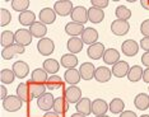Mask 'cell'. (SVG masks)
<instances>
[{
    "label": "cell",
    "instance_id": "cell-1",
    "mask_svg": "<svg viewBox=\"0 0 149 117\" xmlns=\"http://www.w3.org/2000/svg\"><path fill=\"white\" fill-rule=\"evenodd\" d=\"M23 102L18 96H8L3 99V108L8 112H17L23 107Z\"/></svg>",
    "mask_w": 149,
    "mask_h": 117
},
{
    "label": "cell",
    "instance_id": "cell-2",
    "mask_svg": "<svg viewBox=\"0 0 149 117\" xmlns=\"http://www.w3.org/2000/svg\"><path fill=\"white\" fill-rule=\"evenodd\" d=\"M73 9H74L73 3L69 1V0H59V1H56L55 4H54V10L60 17L70 15Z\"/></svg>",
    "mask_w": 149,
    "mask_h": 117
},
{
    "label": "cell",
    "instance_id": "cell-3",
    "mask_svg": "<svg viewBox=\"0 0 149 117\" xmlns=\"http://www.w3.org/2000/svg\"><path fill=\"white\" fill-rule=\"evenodd\" d=\"M64 98H65L70 105H73V103L77 105V103L82 99V91H80L79 87L70 85L69 88H66L65 92H64Z\"/></svg>",
    "mask_w": 149,
    "mask_h": 117
},
{
    "label": "cell",
    "instance_id": "cell-4",
    "mask_svg": "<svg viewBox=\"0 0 149 117\" xmlns=\"http://www.w3.org/2000/svg\"><path fill=\"white\" fill-rule=\"evenodd\" d=\"M15 43L19 46H23V47H26V46H29L32 43V33L29 32V29H26V28H21L18 29L15 33Z\"/></svg>",
    "mask_w": 149,
    "mask_h": 117
},
{
    "label": "cell",
    "instance_id": "cell-5",
    "mask_svg": "<svg viewBox=\"0 0 149 117\" xmlns=\"http://www.w3.org/2000/svg\"><path fill=\"white\" fill-rule=\"evenodd\" d=\"M70 17H72V22L79 23V24H83V26L89 21L88 19V10L84 6H74Z\"/></svg>",
    "mask_w": 149,
    "mask_h": 117
},
{
    "label": "cell",
    "instance_id": "cell-6",
    "mask_svg": "<svg viewBox=\"0 0 149 117\" xmlns=\"http://www.w3.org/2000/svg\"><path fill=\"white\" fill-rule=\"evenodd\" d=\"M54 102H55V98H54V96L51 93H45L40 98H37V106H38V108L45 112H49L54 108Z\"/></svg>",
    "mask_w": 149,
    "mask_h": 117
},
{
    "label": "cell",
    "instance_id": "cell-7",
    "mask_svg": "<svg viewBox=\"0 0 149 117\" xmlns=\"http://www.w3.org/2000/svg\"><path fill=\"white\" fill-rule=\"evenodd\" d=\"M37 50H38V52L41 53L42 56H50L54 52V50H55V43H54L52 39L45 37L38 41V43H37Z\"/></svg>",
    "mask_w": 149,
    "mask_h": 117
},
{
    "label": "cell",
    "instance_id": "cell-8",
    "mask_svg": "<svg viewBox=\"0 0 149 117\" xmlns=\"http://www.w3.org/2000/svg\"><path fill=\"white\" fill-rule=\"evenodd\" d=\"M130 29V24L127 21H121V19H116L111 23V31L116 36H125Z\"/></svg>",
    "mask_w": 149,
    "mask_h": 117
},
{
    "label": "cell",
    "instance_id": "cell-9",
    "mask_svg": "<svg viewBox=\"0 0 149 117\" xmlns=\"http://www.w3.org/2000/svg\"><path fill=\"white\" fill-rule=\"evenodd\" d=\"M139 48L140 47H139L138 42L134 41V39H126L121 45V51L125 56H129V57H133V56L136 55L139 52Z\"/></svg>",
    "mask_w": 149,
    "mask_h": 117
},
{
    "label": "cell",
    "instance_id": "cell-10",
    "mask_svg": "<svg viewBox=\"0 0 149 117\" xmlns=\"http://www.w3.org/2000/svg\"><path fill=\"white\" fill-rule=\"evenodd\" d=\"M22 53H24V47L14 43V45L9 46V47H4L1 50V57L4 60H10L15 55H22Z\"/></svg>",
    "mask_w": 149,
    "mask_h": 117
},
{
    "label": "cell",
    "instance_id": "cell-11",
    "mask_svg": "<svg viewBox=\"0 0 149 117\" xmlns=\"http://www.w3.org/2000/svg\"><path fill=\"white\" fill-rule=\"evenodd\" d=\"M98 32L96 28H92V27H87L86 29H84V32L82 33V36H80V38H82V41L84 42V45H94V43H97L98 41Z\"/></svg>",
    "mask_w": 149,
    "mask_h": 117
},
{
    "label": "cell",
    "instance_id": "cell-12",
    "mask_svg": "<svg viewBox=\"0 0 149 117\" xmlns=\"http://www.w3.org/2000/svg\"><path fill=\"white\" fill-rule=\"evenodd\" d=\"M106 51L104 45L101 42H97L94 45H91L87 50V55L88 57H91L92 60H100L101 57H103V53Z\"/></svg>",
    "mask_w": 149,
    "mask_h": 117
},
{
    "label": "cell",
    "instance_id": "cell-13",
    "mask_svg": "<svg viewBox=\"0 0 149 117\" xmlns=\"http://www.w3.org/2000/svg\"><path fill=\"white\" fill-rule=\"evenodd\" d=\"M107 111H110V108H108V103L104 99L97 98L94 101H92V113L94 116L106 115Z\"/></svg>",
    "mask_w": 149,
    "mask_h": 117
},
{
    "label": "cell",
    "instance_id": "cell-14",
    "mask_svg": "<svg viewBox=\"0 0 149 117\" xmlns=\"http://www.w3.org/2000/svg\"><path fill=\"white\" fill-rule=\"evenodd\" d=\"M56 13L54 10V8H43L41 9L38 14V18H40V22L43 23V24H52L56 19Z\"/></svg>",
    "mask_w": 149,
    "mask_h": 117
},
{
    "label": "cell",
    "instance_id": "cell-15",
    "mask_svg": "<svg viewBox=\"0 0 149 117\" xmlns=\"http://www.w3.org/2000/svg\"><path fill=\"white\" fill-rule=\"evenodd\" d=\"M129 70H130V66H129L127 62L120 60L117 64H115L112 66L111 71H112V75L116 76V78H124V76H127Z\"/></svg>",
    "mask_w": 149,
    "mask_h": 117
},
{
    "label": "cell",
    "instance_id": "cell-16",
    "mask_svg": "<svg viewBox=\"0 0 149 117\" xmlns=\"http://www.w3.org/2000/svg\"><path fill=\"white\" fill-rule=\"evenodd\" d=\"M79 73L83 80H91L94 78V73H96V66L92 62H83L79 68Z\"/></svg>",
    "mask_w": 149,
    "mask_h": 117
},
{
    "label": "cell",
    "instance_id": "cell-17",
    "mask_svg": "<svg viewBox=\"0 0 149 117\" xmlns=\"http://www.w3.org/2000/svg\"><path fill=\"white\" fill-rule=\"evenodd\" d=\"M12 70L14 71V74H15L17 78H19V79L26 78V76L29 74V66L24 61H17V62H14V64H13Z\"/></svg>",
    "mask_w": 149,
    "mask_h": 117
},
{
    "label": "cell",
    "instance_id": "cell-18",
    "mask_svg": "<svg viewBox=\"0 0 149 117\" xmlns=\"http://www.w3.org/2000/svg\"><path fill=\"white\" fill-rule=\"evenodd\" d=\"M103 61L107 65H115L120 61V52L116 48H107L103 53Z\"/></svg>",
    "mask_w": 149,
    "mask_h": 117
},
{
    "label": "cell",
    "instance_id": "cell-19",
    "mask_svg": "<svg viewBox=\"0 0 149 117\" xmlns=\"http://www.w3.org/2000/svg\"><path fill=\"white\" fill-rule=\"evenodd\" d=\"M112 78V71H111L106 66H100L96 68V73H94V79L100 83H107L108 80Z\"/></svg>",
    "mask_w": 149,
    "mask_h": 117
},
{
    "label": "cell",
    "instance_id": "cell-20",
    "mask_svg": "<svg viewBox=\"0 0 149 117\" xmlns=\"http://www.w3.org/2000/svg\"><path fill=\"white\" fill-rule=\"evenodd\" d=\"M28 29H29V32L32 33L33 37L40 38V39L45 38V36H46V33H47V27H46V24H43V23H41V22H35Z\"/></svg>",
    "mask_w": 149,
    "mask_h": 117
},
{
    "label": "cell",
    "instance_id": "cell-21",
    "mask_svg": "<svg viewBox=\"0 0 149 117\" xmlns=\"http://www.w3.org/2000/svg\"><path fill=\"white\" fill-rule=\"evenodd\" d=\"M28 87H29V92H31L32 98H40L41 96H43L46 93L47 87L46 84H41V83H36L29 80L28 82Z\"/></svg>",
    "mask_w": 149,
    "mask_h": 117
},
{
    "label": "cell",
    "instance_id": "cell-22",
    "mask_svg": "<svg viewBox=\"0 0 149 117\" xmlns=\"http://www.w3.org/2000/svg\"><path fill=\"white\" fill-rule=\"evenodd\" d=\"M84 29L86 28H84L83 24H79V23H75V22H69L65 26V32L70 37H79V36H82Z\"/></svg>",
    "mask_w": 149,
    "mask_h": 117
},
{
    "label": "cell",
    "instance_id": "cell-23",
    "mask_svg": "<svg viewBox=\"0 0 149 117\" xmlns=\"http://www.w3.org/2000/svg\"><path fill=\"white\" fill-rule=\"evenodd\" d=\"M83 46H84V42L82 41L80 37H70L68 39V43H66V47L69 50V52L74 53V55L82 51Z\"/></svg>",
    "mask_w": 149,
    "mask_h": 117
},
{
    "label": "cell",
    "instance_id": "cell-24",
    "mask_svg": "<svg viewBox=\"0 0 149 117\" xmlns=\"http://www.w3.org/2000/svg\"><path fill=\"white\" fill-rule=\"evenodd\" d=\"M64 79H65V82L68 84L77 85L80 82V79H82L79 69H68L65 71V74H64Z\"/></svg>",
    "mask_w": 149,
    "mask_h": 117
},
{
    "label": "cell",
    "instance_id": "cell-25",
    "mask_svg": "<svg viewBox=\"0 0 149 117\" xmlns=\"http://www.w3.org/2000/svg\"><path fill=\"white\" fill-rule=\"evenodd\" d=\"M42 69L45 70L47 74L56 75V73L60 70V62L55 59H46L42 64Z\"/></svg>",
    "mask_w": 149,
    "mask_h": 117
},
{
    "label": "cell",
    "instance_id": "cell-26",
    "mask_svg": "<svg viewBox=\"0 0 149 117\" xmlns=\"http://www.w3.org/2000/svg\"><path fill=\"white\" fill-rule=\"evenodd\" d=\"M78 57L74 53H65V55L61 56V60H60V64H61L63 68L68 69H75V66L78 65Z\"/></svg>",
    "mask_w": 149,
    "mask_h": 117
},
{
    "label": "cell",
    "instance_id": "cell-27",
    "mask_svg": "<svg viewBox=\"0 0 149 117\" xmlns=\"http://www.w3.org/2000/svg\"><path fill=\"white\" fill-rule=\"evenodd\" d=\"M88 19H89V22L94 23V24H98V23H101L104 19V13L102 9L91 6L88 9Z\"/></svg>",
    "mask_w": 149,
    "mask_h": 117
},
{
    "label": "cell",
    "instance_id": "cell-28",
    "mask_svg": "<svg viewBox=\"0 0 149 117\" xmlns=\"http://www.w3.org/2000/svg\"><path fill=\"white\" fill-rule=\"evenodd\" d=\"M75 108L79 113H82L84 116H88L92 113V102H91L89 98H82L75 105Z\"/></svg>",
    "mask_w": 149,
    "mask_h": 117
},
{
    "label": "cell",
    "instance_id": "cell-29",
    "mask_svg": "<svg viewBox=\"0 0 149 117\" xmlns=\"http://www.w3.org/2000/svg\"><path fill=\"white\" fill-rule=\"evenodd\" d=\"M69 105L70 103L66 101L64 97H59V98H55V102H54V111L56 113H59L60 116H63L68 109H69Z\"/></svg>",
    "mask_w": 149,
    "mask_h": 117
},
{
    "label": "cell",
    "instance_id": "cell-30",
    "mask_svg": "<svg viewBox=\"0 0 149 117\" xmlns=\"http://www.w3.org/2000/svg\"><path fill=\"white\" fill-rule=\"evenodd\" d=\"M17 96L22 99L23 102H29L32 99L31 92H29V87L28 83H21L17 87Z\"/></svg>",
    "mask_w": 149,
    "mask_h": 117
},
{
    "label": "cell",
    "instance_id": "cell-31",
    "mask_svg": "<svg viewBox=\"0 0 149 117\" xmlns=\"http://www.w3.org/2000/svg\"><path fill=\"white\" fill-rule=\"evenodd\" d=\"M18 21H19V23H21L22 26L31 27L33 23L36 22V15H35V13H33L32 10H27V12H23V13L19 14Z\"/></svg>",
    "mask_w": 149,
    "mask_h": 117
},
{
    "label": "cell",
    "instance_id": "cell-32",
    "mask_svg": "<svg viewBox=\"0 0 149 117\" xmlns=\"http://www.w3.org/2000/svg\"><path fill=\"white\" fill-rule=\"evenodd\" d=\"M134 105L140 111L148 109L149 108V96L145 94V93H139L134 99Z\"/></svg>",
    "mask_w": 149,
    "mask_h": 117
},
{
    "label": "cell",
    "instance_id": "cell-33",
    "mask_svg": "<svg viewBox=\"0 0 149 117\" xmlns=\"http://www.w3.org/2000/svg\"><path fill=\"white\" fill-rule=\"evenodd\" d=\"M47 79H49V74L43 70L42 68L35 69L31 74V80L36 83H41V84H46Z\"/></svg>",
    "mask_w": 149,
    "mask_h": 117
},
{
    "label": "cell",
    "instance_id": "cell-34",
    "mask_svg": "<svg viewBox=\"0 0 149 117\" xmlns=\"http://www.w3.org/2000/svg\"><path fill=\"white\" fill-rule=\"evenodd\" d=\"M143 73H144V70H143L141 66L134 65L133 68H130V70H129L127 79L130 80V82H133V83H136L140 79H143Z\"/></svg>",
    "mask_w": 149,
    "mask_h": 117
},
{
    "label": "cell",
    "instance_id": "cell-35",
    "mask_svg": "<svg viewBox=\"0 0 149 117\" xmlns=\"http://www.w3.org/2000/svg\"><path fill=\"white\" fill-rule=\"evenodd\" d=\"M63 80H61V76L59 75H51L49 76V79H47L46 82V87L47 89H50V91H55V89H59V88H63Z\"/></svg>",
    "mask_w": 149,
    "mask_h": 117
},
{
    "label": "cell",
    "instance_id": "cell-36",
    "mask_svg": "<svg viewBox=\"0 0 149 117\" xmlns=\"http://www.w3.org/2000/svg\"><path fill=\"white\" fill-rule=\"evenodd\" d=\"M14 42H15V35L12 31H4L1 33L0 43H1L3 47H9V46L14 45Z\"/></svg>",
    "mask_w": 149,
    "mask_h": 117
},
{
    "label": "cell",
    "instance_id": "cell-37",
    "mask_svg": "<svg viewBox=\"0 0 149 117\" xmlns=\"http://www.w3.org/2000/svg\"><path fill=\"white\" fill-rule=\"evenodd\" d=\"M108 108L110 111L115 113V115H118V113H123L124 112V108H125V103L121 98H113L112 101L110 102L108 105Z\"/></svg>",
    "mask_w": 149,
    "mask_h": 117
},
{
    "label": "cell",
    "instance_id": "cell-38",
    "mask_svg": "<svg viewBox=\"0 0 149 117\" xmlns=\"http://www.w3.org/2000/svg\"><path fill=\"white\" fill-rule=\"evenodd\" d=\"M115 15L117 17V19H121V21H129L131 18V10L125 5H118L115 10Z\"/></svg>",
    "mask_w": 149,
    "mask_h": 117
},
{
    "label": "cell",
    "instance_id": "cell-39",
    "mask_svg": "<svg viewBox=\"0 0 149 117\" xmlns=\"http://www.w3.org/2000/svg\"><path fill=\"white\" fill-rule=\"evenodd\" d=\"M15 78L17 76L14 71L10 69H3L1 73H0V80H1L3 84H12Z\"/></svg>",
    "mask_w": 149,
    "mask_h": 117
},
{
    "label": "cell",
    "instance_id": "cell-40",
    "mask_svg": "<svg viewBox=\"0 0 149 117\" xmlns=\"http://www.w3.org/2000/svg\"><path fill=\"white\" fill-rule=\"evenodd\" d=\"M29 0H13L12 1V8L14 9L15 12H19V13H23V12H27L29 8Z\"/></svg>",
    "mask_w": 149,
    "mask_h": 117
},
{
    "label": "cell",
    "instance_id": "cell-41",
    "mask_svg": "<svg viewBox=\"0 0 149 117\" xmlns=\"http://www.w3.org/2000/svg\"><path fill=\"white\" fill-rule=\"evenodd\" d=\"M12 21V14L9 10H6L5 8H1L0 9V26L1 27H5L8 26Z\"/></svg>",
    "mask_w": 149,
    "mask_h": 117
},
{
    "label": "cell",
    "instance_id": "cell-42",
    "mask_svg": "<svg viewBox=\"0 0 149 117\" xmlns=\"http://www.w3.org/2000/svg\"><path fill=\"white\" fill-rule=\"evenodd\" d=\"M92 6H94V8H98V9H103L107 8L108 4H110V1L108 0H92Z\"/></svg>",
    "mask_w": 149,
    "mask_h": 117
},
{
    "label": "cell",
    "instance_id": "cell-43",
    "mask_svg": "<svg viewBox=\"0 0 149 117\" xmlns=\"http://www.w3.org/2000/svg\"><path fill=\"white\" fill-rule=\"evenodd\" d=\"M140 32L144 37H149V19H145L140 24Z\"/></svg>",
    "mask_w": 149,
    "mask_h": 117
},
{
    "label": "cell",
    "instance_id": "cell-44",
    "mask_svg": "<svg viewBox=\"0 0 149 117\" xmlns=\"http://www.w3.org/2000/svg\"><path fill=\"white\" fill-rule=\"evenodd\" d=\"M140 47L143 48L145 52H149V37H143V38H141Z\"/></svg>",
    "mask_w": 149,
    "mask_h": 117
},
{
    "label": "cell",
    "instance_id": "cell-45",
    "mask_svg": "<svg viewBox=\"0 0 149 117\" xmlns=\"http://www.w3.org/2000/svg\"><path fill=\"white\" fill-rule=\"evenodd\" d=\"M141 62H143L144 66L149 68V52H144L143 56H141Z\"/></svg>",
    "mask_w": 149,
    "mask_h": 117
},
{
    "label": "cell",
    "instance_id": "cell-46",
    "mask_svg": "<svg viewBox=\"0 0 149 117\" xmlns=\"http://www.w3.org/2000/svg\"><path fill=\"white\" fill-rule=\"evenodd\" d=\"M120 117H138V116L134 111H124L123 113H120Z\"/></svg>",
    "mask_w": 149,
    "mask_h": 117
},
{
    "label": "cell",
    "instance_id": "cell-47",
    "mask_svg": "<svg viewBox=\"0 0 149 117\" xmlns=\"http://www.w3.org/2000/svg\"><path fill=\"white\" fill-rule=\"evenodd\" d=\"M43 117H61L59 113H56L55 111H49V112H45Z\"/></svg>",
    "mask_w": 149,
    "mask_h": 117
},
{
    "label": "cell",
    "instance_id": "cell-48",
    "mask_svg": "<svg viewBox=\"0 0 149 117\" xmlns=\"http://www.w3.org/2000/svg\"><path fill=\"white\" fill-rule=\"evenodd\" d=\"M143 80L145 83H148L149 84V68H147L144 70V73H143Z\"/></svg>",
    "mask_w": 149,
    "mask_h": 117
},
{
    "label": "cell",
    "instance_id": "cell-49",
    "mask_svg": "<svg viewBox=\"0 0 149 117\" xmlns=\"http://www.w3.org/2000/svg\"><path fill=\"white\" fill-rule=\"evenodd\" d=\"M0 91H1V99H5L8 97L6 96V88L4 85H0Z\"/></svg>",
    "mask_w": 149,
    "mask_h": 117
},
{
    "label": "cell",
    "instance_id": "cell-50",
    "mask_svg": "<svg viewBox=\"0 0 149 117\" xmlns=\"http://www.w3.org/2000/svg\"><path fill=\"white\" fill-rule=\"evenodd\" d=\"M140 5L143 6L144 9L149 10V0H141V1H140Z\"/></svg>",
    "mask_w": 149,
    "mask_h": 117
},
{
    "label": "cell",
    "instance_id": "cell-51",
    "mask_svg": "<svg viewBox=\"0 0 149 117\" xmlns=\"http://www.w3.org/2000/svg\"><path fill=\"white\" fill-rule=\"evenodd\" d=\"M70 117H87V116H84V115H82V113L77 112V113H74V115H72Z\"/></svg>",
    "mask_w": 149,
    "mask_h": 117
},
{
    "label": "cell",
    "instance_id": "cell-52",
    "mask_svg": "<svg viewBox=\"0 0 149 117\" xmlns=\"http://www.w3.org/2000/svg\"><path fill=\"white\" fill-rule=\"evenodd\" d=\"M94 117H108V116H106V115H102V116H94Z\"/></svg>",
    "mask_w": 149,
    "mask_h": 117
},
{
    "label": "cell",
    "instance_id": "cell-53",
    "mask_svg": "<svg viewBox=\"0 0 149 117\" xmlns=\"http://www.w3.org/2000/svg\"><path fill=\"white\" fill-rule=\"evenodd\" d=\"M140 117H149V115H143V116H140Z\"/></svg>",
    "mask_w": 149,
    "mask_h": 117
},
{
    "label": "cell",
    "instance_id": "cell-54",
    "mask_svg": "<svg viewBox=\"0 0 149 117\" xmlns=\"http://www.w3.org/2000/svg\"><path fill=\"white\" fill-rule=\"evenodd\" d=\"M148 91H149V88H148Z\"/></svg>",
    "mask_w": 149,
    "mask_h": 117
}]
</instances>
